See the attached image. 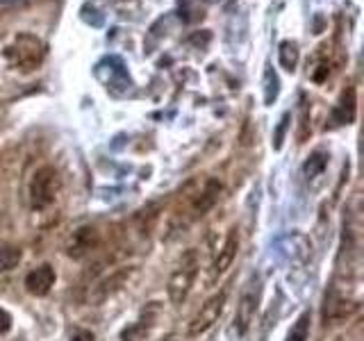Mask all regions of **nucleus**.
<instances>
[{
	"label": "nucleus",
	"instance_id": "7ed1b4c3",
	"mask_svg": "<svg viewBox=\"0 0 364 341\" xmlns=\"http://www.w3.org/2000/svg\"><path fill=\"white\" fill-rule=\"evenodd\" d=\"M196 255L187 253V257L182 259V264L171 273L168 284H166V293H168V301L173 305H182L187 301V296L193 287V280H196Z\"/></svg>",
	"mask_w": 364,
	"mask_h": 341
},
{
	"label": "nucleus",
	"instance_id": "6ab92c4d",
	"mask_svg": "<svg viewBox=\"0 0 364 341\" xmlns=\"http://www.w3.org/2000/svg\"><path fill=\"white\" fill-rule=\"evenodd\" d=\"M289 121H291V114L284 112L278 121L276 132H273V148H276V151H280L282 144H284V136H287V130H289Z\"/></svg>",
	"mask_w": 364,
	"mask_h": 341
},
{
	"label": "nucleus",
	"instance_id": "0eeeda50",
	"mask_svg": "<svg viewBox=\"0 0 364 341\" xmlns=\"http://www.w3.org/2000/svg\"><path fill=\"white\" fill-rule=\"evenodd\" d=\"M96 246H98V232L94 230V227L85 225V227H80V230H75L73 237L68 239L66 253H68V257H73V259H82Z\"/></svg>",
	"mask_w": 364,
	"mask_h": 341
},
{
	"label": "nucleus",
	"instance_id": "9b49d317",
	"mask_svg": "<svg viewBox=\"0 0 364 341\" xmlns=\"http://www.w3.org/2000/svg\"><path fill=\"white\" fill-rule=\"evenodd\" d=\"M278 246L282 250V255H287L296 261H305L307 257H310V250H312L310 242H307V239L299 232H291L287 237H282L278 242Z\"/></svg>",
	"mask_w": 364,
	"mask_h": 341
},
{
	"label": "nucleus",
	"instance_id": "aec40b11",
	"mask_svg": "<svg viewBox=\"0 0 364 341\" xmlns=\"http://www.w3.org/2000/svg\"><path fill=\"white\" fill-rule=\"evenodd\" d=\"M11 330V316L7 310H0V332H9Z\"/></svg>",
	"mask_w": 364,
	"mask_h": 341
},
{
	"label": "nucleus",
	"instance_id": "f8f14e48",
	"mask_svg": "<svg viewBox=\"0 0 364 341\" xmlns=\"http://www.w3.org/2000/svg\"><path fill=\"white\" fill-rule=\"evenodd\" d=\"M333 119L337 125H348L353 119H355V89L353 87L341 94L339 102L333 109Z\"/></svg>",
	"mask_w": 364,
	"mask_h": 341
},
{
	"label": "nucleus",
	"instance_id": "9d476101",
	"mask_svg": "<svg viewBox=\"0 0 364 341\" xmlns=\"http://www.w3.org/2000/svg\"><path fill=\"white\" fill-rule=\"evenodd\" d=\"M219 196H221V182L219 180H208L205 189L191 202V214L196 216V219H198V216H205L216 205Z\"/></svg>",
	"mask_w": 364,
	"mask_h": 341
},
{
	"label": "nucleus",
	"instance_id": "20e7f679",
	"mask_svg": "<svg viewBox=\"0 0 364 341\" xmlns=\"http://www.w3.org/2000/svg\"><path fill=\"white\" fill-rule=\"evenodd\" d=\"M225 298H228L225 291H219L200 305V310L193 314V318L189 321V328H187L189 337H198L203 332H208V330L219 321V316L225 307Z\"/></svg>",
	"mask_w": 364,
	"mask_h": 341
},
{
	"label": "nucleus",
	"instance_id": "dca6fc26",
	"mask_svg": "<svg viewBox=\"0 0 364 341\" xmlns=\"http://www.w3.org/2000/svg\"><path fill=\"white\" fill-rule=\"evenodd\" d=\"M23 253L18 246H0V273H7L18 266Z\"/></svg>",
	"mask_w": 364,
	"mask_h": 341
},
{
	"label": "nucleus",
	"instance_id": "f257e3e1",
	"mask_svg": "<svg viewBox=\"0 0 364 341\" xmlns=\"http://www.w3.org/2000/svg\"><path fill=\"white\" fill-rule=\"evenodd\" d=\"M7 60L18 66L21 71H34L43 60V43L34 34H18V37L7 45Z\"/></svg>",
	"mask_w": 364,
	"mask_h": 341
},
{
	"label": "nucleus",
	"instance_id": "2eb2a0df",
	"mask_svg": "<svg viewBox=\"0 0 364 341\" xmlns=\"http://www.w3.org/2000/svg\"><path fill=\"white\" fill-rule=\"evenodd\" d=\"M310 323H312V314L303 312L299 318H296V323L291 325L289 335L284 341H307V337H310Z\"/></svg>",
	"mask_w": 364,
	"mask_h": 341
},
{
	"label": "nucleus",
	"instance_id": "f3484780",
	"mask_svg": "<svg viewBox=\"0 0 364 341\" xmlns=\"http://www.w3.org/2000/svg\"><path fill=\"white\" fill-rule=\"evenodd\" d=\"M326 164H328V155L326 153H312V157L307 159L305 162V166H303V173H305V178H316V175H321L323 173V168H326Z\"/></svg>",
	"mask_w": 364,
	"mask_h": 341
},
{
	"label": "nucleus",
	"instance_id": "412c9836",
	"mask_svg": "<svg viewBox=\"0 0 364 341\" xmlns=\"http://www.w3.org/2000/svg\"><path fill=\"white\" fill-rule=\"evenodd\" d=\"M71 341H94V335L87 332V330H80L77 335H73V339H71Z\"/></svg>",
	"mask_w": 364,
	"mask_h": 341
},
{
	"label": "nucleus",
	"instance_id": "423d86ee",
	"mask_svg": "<svg viewBox=\"0 0 364 341\" xmlns=\"http://www.w3.org/2000/svg\"><path fill=\"white\" fill-rule=\"evenodd\" d=\"M257 301H259V289L257 284H248V289L242 293V301L237 305V314H235V325L239 335H246L250 323H253V316L257 310Z\"/></svg>",
	"mask_w": 364,
	"mask_h": 341
},
{
	"label": "nucleus",
	"instance_id": "a211bd4d",
	"mask_svg": "<svg viewBox=\"0 0 364 341\" xmlns=\"http://www.w3.org/2000/svg\"><path fill=\"white\" fill-rule=\"evenodd\" d=\"M278 94H280L278 73L273 71V68H267V73H264V102L267 105H273V100L278 98Z\"/></svg>",
	"mask_w": 364,
	"mask_h": 341
},
{
	"label": "nucleus",
	"instance_id": "1a4fd4ad",
	"mask_svg": "<svg viewBox=\"0 0 364 341\" xmlns=\"http://www.w3.org/2000/svg\"><path fill=\"white\" fill-rule=\"evenodd\" d=\"M237 250H239V234H237V230H230L225 237V244L221 246V250L214 257V264H212L214 276H223V273L230 269V264L237 257Z\"/></svg>",
	"mask_w": 364,
	"mask_h": 341
},
{
	"label": "nucleus",
	"instance_id": "4468645a",
	"mask_svg": "<svg viewBox=\"0 0 364 341\" xmlns=\"http://www.w3.org/2000/svg\"><path fill=\"white\" fill-rule=\"evenodd\" d=\"M299 45H296L294 41H282L280 43V50H278V60H280V66L284 68V71H296V64H299Z\"/></svg>",
	"mask_w": 364,
	"mask_h": 341
},
{
	"label": "nucleus",
	"instance_id": "f03ea898",
	"mask_svg": "<svg viewBox=\"0 0 364 341\" xmlns=\"http://www.w3.org/2000/svg\"><path fill=\"white\" fill-rule=\"evenodd\" d=\"M62 180L53 166H41L30 180V202L34 210H46L55 202L60 193Z\"/></svg>",
	"mask_w": 364,
	"mask_h": 341
},
{
	"label": "nucleus",
	"instance_id": "ddd939ff",
	"mask_svg": "<svg viewBox=\"0 0 364 341\" xmlns=\"http://www.w3.org/2000/svg\"><path fill=\"white\" fill-rule=\"evenodd\" d=\"M102 64L109 66V77L102 80V82L107 85V89H114V87H130V77H128V68H125V64L119 60V57H105L102 60Z\"/></svg>",
	"mask_w": 364,
	"mask_h": 341
},
{
	"label": "nucleus",
	"instance_id": "39448f33",
	"mask_svg": "<svg viewBox=\"0 0 364 341\" xmlns=\"http://www.w3.org/2000/svg\"><path fill=\"white\" fill-rule=\"evenodd\" d=\"M136 276V266H125V269H119V271H114L112 276H107L105 280H100L94 291L89 293V303L91 305H100V303H105L109 296H114L117 291H121L123 287H128L130 280Z\"/></svg>",
	"mask_w": 364,
	"mask_h": 341
},
{
	"label": "nucleus",
	"instance_id": "6e6552de",
	"mask_svg": "<svg viewBox=\"0 0 364 341\" xmlns=\"http://www.w3.org/2000/svg\"><path fill=\"white\" fill-rule=\"evenodd\" d=\"M55 284V269L50 264H41L39 269H34L28 273L26 278V289L32 296H46Z\"/></svg>",
	"mask_w": 364,
	"mask_h": 341
}]
</instances>
